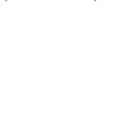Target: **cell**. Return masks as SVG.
I'll return each mask as SVG.
<instances>
[]
</instances>
